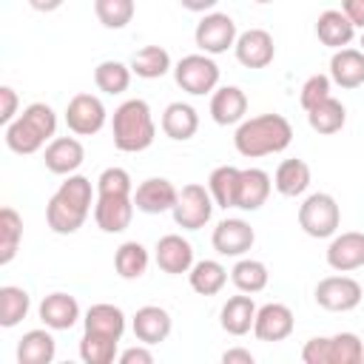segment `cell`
Masks as SVG:
<instances>
[{
  "label": "cell",
  "instance_id": "1",
  "mask_svg": "<svg viewBox=\"0 0 364 364\" xmlns=\"http://www.w3.org/2000/svg\"><path fill=\"white\" fill-rule=\"evenodd\" d=\"M94 202H97V191L91 179L82 173H68L46 205V222L54 233L71 236L85 225Z\"/></svg>",
  "mask_w": 364,
  "mask_h": 364
},
{
  "label": "cell",
  "instance_id": "2",
  "mask_svg": "<svg viewBox=\"0 0 364 364\" xmlns=\"http://www.w3.org/2000/svg\"><path fill=\"white\" fill-rule=\"evenodd\" d=\"M290 142H293V125L282 114H259V117L242 119L233 134V145L245 159L282 154Z\"/></svg>",
  "mask_w": 364,
  "mask_h": 364
},
{
  "label": "cell",
  "instance_id": "3",
  "mask_svg": "<svg viewBox=\"0 0 364 364\" xmlns=\"http://www.w3.org/2000/svg\"><path fill=\"white\" fill-rule=\"evenodd\" d=\"M57 134V111L48 102H31L23 108V114H17V119H11L6 125V145L9 151L26 156V154H37L46 142H51Z\"/></svg>",
  "mask_w": 364,
  "mask_h": 364
},
{
  "label": "cell",
  "instance_id": "4",
  "mask_svg": "<svg viewBox=\"0 0 364 364\" xmlns=\"http://www.w3.org/2000/svg\"><path fill=\"white\" fill-rule=\"evenodd\" d=\"M111 134H114V145L125 154H139V151L151 148L154 136H156L151 105L139 97L117 105L114 119H111Z\"/></svg>",
  "mask_w": 364,
  "mask_h": 364
},
{
  "label": "cell",
  "instance_id": "5",
  "mask_svg": "<svg viewBox=\"0 0 364 364\" xmlns=\"http://www.w3.org/2000/svg\"><path fill=\"white\" fill-rule=\"evenodd\" d=\"M304 364H358L364 361V344L355 333H336L330 338L316 336L301 350Z\"/></svg>",
  "mask_w": 364,
  "mask_h": 364
},
{
  "label": "cell",
  "instance_id": "6",
  "mask_svg": "<svg viewBox=\"0 0 364 364\" xmlns=\"http://www.w3.org/2000/svg\"><path fill=\"white\" fill-rule=\"evenodd\" d=\"M338 225H341V210H338V202L318 191V193H310L301 205H299V228L313 236V239H333L338 233Z\"/></svg>",
  "mask_w": 364,
  "mask_h": 364
},
{
  "label": "cell",
  "instance_id": "7",
  "mask_svg": "<svg viewBox=\"0 0 364 364\" xmlns=\"http://www.w3.org/2000/svg\"><path fill=\"white\" fill-rule=\"evenodd\" d=\"M173 80L182 91L193 94V97H202V94H210L216 91L219 85V65L210 54H185L176 65H173Z\"/></svg>",
  "mask_w": 364,
  "mask_h": 364
},
{
  "label": "cell",
  "instance_id": "8",
  "mask_svg": "<svg viewBox=\"0 0 364 364\" xmlns=\"http://www.w3.org/2000/svg\"><path fill=\"white\" fill-rule=\"evenodd\" d=\"M213 208H216V202H213L210 191H208L205 185L191 182V185H185V188L179 191L176 205H173L171 213H173V222H176L182 230H199V228H205V225L210 222Z\"/></svg>",
  "mask_w": 364,
  "mask_h": 364
},
{
  "label": "cell",
  "instance_id": "9",
  "mask_svg": "<svg viewBox=\"0 0 364 364\" xmlns=\"http://www.w3.org/2000/svg\"><path fill=\"white\" fill-rule=\"evenodd\" d=\"M236 37H239V31H236L233 17L230 14H222V11H208L196 23V28H193L196 48L202 54H210V57L225 54L228 48H233L236 46Z\"/></svg>",
  "mask_w": 364,
  "mask_h": 364
},
{
  "label": "cell",
  "instance_id": "10",
  "mask_svg": "<svg viewBox=\"0 0 364 364\" xmlns=\"http://www.w3.org/2000/svg\"><path fill=\"white\" fill-rule=\"evenodd\" d=\"M313 296H316V304L324 307V310H330V313H350V310H355L361 304L364 290H361V284L353 276H344L341 273V276L321 279L316 284Z\"/></svg>",
  "mask_w": 364,
  "mask_h": 364
},
{
  "label": "cell",
  "instance_id": "11",
  "mask_svg": "<svg viewBox=\"0 0 364 364\" xmlns=\"http://www.w3.org/2000/svg\"><path fill=\"white\" fill-rule=\"evenodd\" d=\"M108 119V111L102 105V100L97 94H74L68 100V108H65V125L71 134L77 136H91L97 131H102Z\"/></svg>",
  "mask_w": 364,
  "mask_h": 364
},
{
  "label": "cell",
  "instance_id": "12",
  "mask_svg": "<svg viewBox=\"0 0 364 364\" xmlns=\"http://www.w3.org/2000/svg\"><path fill=\"white\" fill-rule=\"evenodd\" d=\"M134 193L122 196V193H97L94 202V222L102 233H122L131 219H134Z\"/></svg>",
  "mask_w": 364,
  "mask_h": 364
},
{
  "label": "cell",
  "instance_id": "13",
  "mask_svg": "<svg viewBox=\"0 0 364 364\" xmlns=\"http://www.w3.org/2000/svg\"><path fill=\"white\" fill-rule=\"evenodd\" d=\"M256 242V233L253 228L245 222V219H222L216 228H213V236H210V245L219 256H245Z\"/></svg>",
  "mask_w": 364,
  "mask_h": 364
},
{
  "label": "cell",
  "instance_id": "14",
  "mask_svg": "<svg viewBox=\"0 0 364 364\" xmlns=\"http://www.w3.org/2000/svg\"><path fill=\"white\" fill-rule=\"evenodd\" d=\"M296 327L293 310L282 301H267L256 310V321H253V336L259 341H284Z\"/></svg>",
  "mask_w": 364,
  "mask_h": 364
},
{
  "label": "cell",
  "instance_id": "15",
  "mask_svg": "<svg viewBox=\"0 0 364 364\" xmlns=\"http://www.w3.org/2000/svg\"><path fill=\"white\" fill-rule=\"evenodd\" d=\"M236 60L245 65V68H267L276 57V43L270 37V31L264 28H247L236 37Z\"/></svg>",
  "mask_w": 364,
  "mask_h": 364
},
{
  "label": "cell",
  "instance_id": "16",
  "mask_svg": "<svg viewBox=\"0 0 364 364\" xmlns=\"http://www.w3.org/2000/svg\"><path fill=\"white\" fill-rule=\"evenodd\" d=\"M327 264L336 273H353L364 267V233L361 230L336 233L327 245Z\"/></svg>",
  "mask_w": 364,
  "mask_h": 364
},
{
  "label": "cell",
  "instance_id": "17",
  "mask_svg": "<svg viewBox=\"0 0 364 364\" xmlns=\"http://www.w3.org/2000/svg\"><path fill=\"white\" fill-rule=\"evenodd\" d=\"M154 259L162 273L182 276L193 267V245L179 233H165L154 247Z\"/></svg>",
  "mask_w": 364,
  "mask_h": 364
},
{
  "label": "cell",
  "instance_id": "18",
  "mask_svg": "<svg viewBox=\"0 0 364 364\" xmlns=\"http://www.w3.org/2000/svg\"><path fill=\"white\" fill-rule=\"evenodd\" d=\"M131 330H134L136 341L154 347V344H162V341L171 336L173 318H171V313H168L165 307H159V304H145V307H139V310L134 313Z\"/></svg>",
  "mask_w": 364,
  "mask_h": 364
},
{
  "label": "cell",
  "instance_id": "19",
  "mask_svg": "<svg viewBox=\"0 0 364 364\" xmlns=\"http://www.w3.org/2000/svg\"><path fill=\"white\" fill-rule=\"evenodd\" d=\"M176 196L179 191L173 188L171 179L165 176H151V179H142L134 191V205L136 210L142 213H165V210H173L176 205Z\"/></svg>",
  "mask_w": 364,
  "mask_h": 364
},
{
  "label": "cell",
  "instance_id": "20",
  "mask_svg": "<svg viewBox=\"0 0 364 364\" xmlns=\"http://www.w3.org/2000/svg\"><path fill=\"white\" fill-rule=\"evenodd\" d=\"M85 159V148L80 139L74 136H54L48 145H46V154H43V162L51 173L57 176H68V173H77V168L82 165Z\"/></svg>",
  "mask_w": 364,
  "mask_h": 364
},
{
  "label": "cell",
  "instance_id": "21",
  "mask_svg": "<svg viewBox=\"0 0 364 364\" xmlns=\"http://www.w3.org/2000/svg\"><path fill=\"white\" fill-rule=\"evenodd\" d=\"M316 37L321 40V46L338 51V48H347L353 43L355 26H353V20L341 9H327L316 20Z\"/></svg>",
  "mask_w": 364,
  "mask_h": 364
},
{
  "label": "cell",
  "instance_id": "22",
  "mask_svg": "<svg viewBox=\"0 0 364 364\" xmlns=\"http://www.w3.org/2000/svg\"><path fill=\"white\" fill-rule=\"evenodd\" d=\"M247 114V97L239 85H222L210 94V117L216 125H239Z\"/></svg>",
  "mask_w": 364,
  "mask_h": 364
},
{
  "label": "cell",
  "instance_id": "23",
  "mask_svg": "<svg viewBox=\"0 0 364 364\" xmlns=\"http://www.w3.org/2000/svg\"><path fill=\"white\" fill-rule=\"evenodd\" d=\"M40 321L51 330H71L80 321V304L68 293H48L40 301Z\"/></svg>",
  "mask_w": 364,
  "mask_h": 364
},
{
  "label": "cell",
  "instance_id": "24",
  "mask_svg": "<svg viewBox=\"0 0 364 364\" xmlns=\"http://www.w3.org/2000/svg\"><path fill=\"white\" fill-rule=\"evenodd\" d=\"M256 301L250 293H239V296H230L225 304H222V313H219V324L225 333L230 336H245L253 330V321H256Z\"/></svg>",
  "mask_w": 364,
  "mask_h": 364
},
{
  "label": "cell",
  "instance_id": "25",
  "mask_svg": "<svg viewBox=\"0 0 364 364\" xmlns=\"http://www.w3.org/2000/svg\"><path fill=\"white\" fill-rule=\"evenodd\" d=\"M273 179L262 168H242L239 176V193H236V208L239 210H259L267 196H270Z\"/></svg>",
  "mask_w": 364,
  "mask_h": 364
},
{
  "label": "cell",
  "instance_id": "26",
  "mask_svg": "<svg viewBox=\"0 0 364 364\" xmlns=\"http://www.w3.org/2000/svg\"><path fill=\"white\" fill-rule=\"evenodd\" d=\"M330 80L341 88L364 85V51L361 48H338L330 57Z\"/></svg>",
  "mask_w": 364,
  "mask_h": 364
},
{
  "label": "cell",
  "instance_id": "27",
  "mask_svg": "<svg viewBox=\"0 0 364 364\" xmlns=\"http://www.w3.org/2000/svg\"><path fill=\"white\" fill-rule=\"evenodd\" d=\"M57 355V341L51 336V327L28 330L17 341V361L20 364H51Z\"/></svg>",
  "mask_w": 364,
  "mask_h": 364
},
{
  "label": "cell",
  "instance_id": "28",
  "mask_svg": "<svg viewBox=\"0 0 364 364\" xmlns=\"http://www.w3.org/2000/svg\"><path fill=\"white\" fill-rule=\"evenodd\" d=\"M82 327L88 333H100V336H111V338H122L125 333V313L117 307V304H108V301H100V304H91L85 310V318H82Z\"/></svg>",
  "mask_w": 364,
  "mask_h": 364
},
{
  "label": "cell",
  "instance_id": "29",
  "mask_svg": "<svg viewBox=\"0 0 364 364\" xmlns=\"http://www.w3.org/2000/svg\"><path fill=\"white\" fill-rule=\"evenodd\" d=\"M162 131H165V136H171L176 142L191 139L199 131V114H196V108L188 105V102H171L162 111Z\"/></svg>",
  "mask_w": 364,
  "mask_h": 364
},
{
  "label": "cell",
  "instance_id": "30",
  "mask_svg": "<svg viewBox=\"0 0 364 364\" xmlns=\"http://www.w3.org/2000/svg\"><path fill=\"white\" fill-rule=\"evenodd\" d=\"M310 165L304 159H284L279 162L276 173H273V188L282 193V196H301L307 188H310Z\"/></svg>",
  "mask_w": 364,
  "mask_h": 364
},
{
  "label": "cell",
  "instance_id": "31",
  "mask_svg": "<svg viewBox=\"0 0 364 364\" xmlns=\"http://www.w3.org/2000/svg\"><path fill=\"white\" fill-rule=\"evenodd\" d=\"M307 122H310V128H313L316 134H321V136L338 134V131L344 128V122H347V108H344L341 100H336V97L330 94L327 100H321L318 105H313V108L307 111Z\"/></svg>",
  "mask_w": 364,
  "mask_h": 364
},
{
  "label": "cell",
  "instance_id": "32",
  "mask_svg": "<svg viewBox=\"0 0 364 364\" xmlns=\"http://www.w3.org/2000/svg\"><path fill=\"white\" fill-rule=\"evenodd\" d=\"M188 282H191V290L193 293H199V296H216L228 284V270L216 259H202V262H193V267L188 270Z\"/></svg>",
  "mask_w": 364,
  "mask_h": 364
},
{
  "label": "cell",
  "instance_id": "33",
  "mask_svg": "<svg viewBox=\"0 0 364 364\" xmlns=\"http://www.w3.org/2000/svg\"><path fill=\"white\" fill-rule=\"evenodd\" d=\"M239 176H242V168L236 165H219L210 171L208 176V191L216 202V208H236V193H239Z\"/></svg>",
  "mask_w": 364,
  "mask_h": 364
},
{
  "label": "cell",
  "instance_id": "34",
  "mask_svg": "<svg viewBox=\"0 0 364 364\" xmlns=\"http://www.w3.org/2000/svg\"><path fill=\"white\" fill-rule=\"evenodd\" d=\"M128 65L142 80H159V77H165L173 68L171 65V54L162 46H142L139 51H134Z\"/></svg>",
  "mask_w": 364,
  "mask_h": 364
},
{
  "label": "cell",
  "instance_id": "35",
  "mask_svg": "<svg viewBox=\"0 0 364 364\" xmlns=\"http://www.w3.org/2000/svg\"><path fill=\"white\" fill-rule=\"evenodd\" d=\"M230 282L239 293H262L270 282V273H267V264L259 262V259H239L230 270Z\"/></svg>",
  "mask_w": 364,
  "mask_h": 364
},
{
  "label": "cell",
  "instance_id": "36",
  "mask_svg": "<svg viewBox=\"0 0 364 364\" xmlns=\"http://www.w3.org/2000/svg\"><path fill=\"white\" fill-rule=\"evenodd\" d=\"M131 74H134L131 65H125V63H119V60H102V63L94 68V85H97L102 94L117 97V94L128 91Z\"/></svg>",
  "mask_w": 364,
  "mask_h": 364
},
{
  "label": "cell",
  "instance_id": "37",
  "mask_svg": "<svg viewBox=\"0 0 364 364\" xmlns=\"http://www.w3.org/2000/svg\"><path fill=\"white\" fill-rule=\"evenodd\" d=\"M31 310V299L23 287L3 284L0 287V327H17Z\"/></svg>",
  "mask_w": 364,
  "mask_h": 364
},
{
  "label": "cell",
  "instance_id": "38",
  "mask_svg": "<svg viewBox=\"0 0 364 364\" xmlns=\"http://www.w3.org/2000/svg\"><path fill=\"white\" fill-rule=\"evenodd\" d=\"M148 262H151V256H148L145 245H139V242H122L117 247V253H114V267L128 282L131 279H139L148 270Z\"/></svg>",
  "mask_w": 364,
  "mask_h": 364
},
{
  "label": "cell",
  "instance_id": "39",
  "mask_svg": "<svg viewBox=\"0 0 364 364\" xmlns=\"http://www.w3.org/2000/svg\"><path fill=\"white\" fill-rule=\"evenodd\" d=\"M23 239V216L14 208L0 210V264H9Z\"/></svg>",
  "mask_w": 364,
  "mask_h": 364
},
{
  "label": "cell",
  "instance_id": "40",
  "mask_svg": "<svg viewBox=\"0 0 364 364\" xmlns=\"http://www.w3.org/2000/svg\"><path fill=\"white\" fill-rule=\"evenodd\" d=\"M117 338L111 336H100V333H82L80 338V358L85 364H111L117 358Z\"/></svg>",
  "mask_w": 364,
  "mask_h": 364
},
{
  "label": "cell",
  "instance_id": "41",
  "mask_svg": "<svg viewBox=\"0 0 364 364\" xmlns=\"http://www.w3.org/2000/svg\"><path fill=\"white\" fill-rule=\"evenodd\" d=\"M134 0H94V14L105 28H125L134 20Z\"/></svg>",
  "mask_w": 364,
  "mask_h": 364
},
{
  "label": "cell",
  "instance_id": "42",
  "mask_svg": "<svg viewBox=\"0 0 364 364\" xmlns=\"http://www.w3.org/2000/svg\"><path fill=\"white\" fill-rule=\"evenodd\" d=\"M330 85H333V80H330L327 74H313V77H307L304 85H301V94H299L301 108L310 111L313 105H318L321 100H327V97H330Z\"/></svg>",
  "mask_w": 364,
  "mask_h": 364
},
{
  "label": "cell",
  "instance_id": "43",
  "mask_svg": "<svg viewBox=\"0 0 364 364\" xmlns=\"http://www.w3.org/2000/svg\"><path fill=\"white\" fill-rule=\"evenodd\" d=\"M97 193H122V196H131L134 193V185H131L128 171L125 168H105L97 176Z\"/></svg>",
  "mask_w": 364,
  "mask_h": 364
},
{
  "label": "cell",
  "instance_id": "44",
  "mask_svg": "<svg viewBox=\"0 0 364 364\" xmlns=\"http://www.w3.org/2000/svg\"><path fill=\"white\" fill-rule=\"evenodd\" d=\"M17 91L11 85H3L0 88V122L9 125L11 119H17Z\"/></svg>",
  "mask_w": 364,
  "mask_h": 364
},
{
  "label": "cell",
  "instance_id": "45",
  "mask_svg": "<svg viewBox=\"0 0 364 364\" xmlns=\"http://www.w3.org/2000/svg\"><path fill=\"white\" fill-rule=\"evenodd\" d=\"M119 364H151L154 361V353L148 350V344H139V347H128L117 355Z\"/></svg>",
  "mask_w": 364,
  "mask_h": 364
},
{
  "label": "cell",
  "instance_id": "46",
  "mask_svg": "<svg viewBox=\"0 0 364 364\" xmlns=\"http://www.w3.org/2000/svg\"><path fill=\"white\" fill-rule=\"evenodd\" d=\"M341 11L353 20L355 28H364V0H341Z\"/></svg>",
  "mask_w": 364,
  "mask_h": 364
},
{
  "label": "cell",
  "instance_id": "47",
  "mask_svg": "<svg viewBox=\"0 0 364 364\" xmlns=\"http://www.w3.org/2000/svg\"><path fill=\"white\" fill-rule=\"evenodd\" d=\"M222 361L225 364H253V353L250 350H242V347H233V350H225L222 353Z\"/></svg>",
  "mask_w": 364,
  "mask_h": 364
},
{
  "label": "cell",
  "instance_id": "48",
  "mask_svg": "<svg viewBox=\"0 0 364 364\" xmlns=\"http://www.w3.org/2000/svg\"><path fill=\"white\" fill-rule=\"evenodd\" d=\"M216 3H219V0H179V6H182V9L196 11V14H208Z\"/></svg>",
  "mask_w": 364,
  "mask_h": 364
},
{
  "label": "cell",
  "instance_id": "49",
  "mask_svg": "<svg viewBox=\"0 0 364 364\" xmlns=\"http://www.w3.org/2000/svg\"><path fill=\"white\" fill-rule=\"evenodd\" d=\"M63 3H65V0H28V6H31L34 11H46V14H48V11H57Z\"/></svg>",
  "mask_w": 364,
  "mask_h": 364
},
{
  "label": "cell",
  "instance_id": "50",
  "mask_svg": "<svg viewBox=\"0 0 364 364\" xmlns=\"http://www.w3.org/2000/svg\"><path fill=\"white\" fill-rule=\"evenodd\" d=\"M361 51H364V31H361Z\"/></svg>",
  "mask_w": 364,
  "mask_h": 364
},
{
  "label": "cell",
  "instance_id": "51",
  "mask_svg": "<svg viewBox=\"0 0 364 364\" xmlns=\"http://www.w3.org/2000/svg\"><path fill=\"white\" fill-rule=\"evenodd\" d=\"M253 3H273V0H253Z\"/></svg>",
  "mask_w": 364,
  "mask_h": 364
}]
</instances>
